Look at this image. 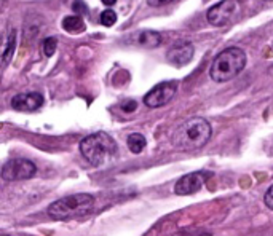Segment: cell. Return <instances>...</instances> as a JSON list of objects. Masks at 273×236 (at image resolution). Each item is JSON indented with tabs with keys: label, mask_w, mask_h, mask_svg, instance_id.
<instances>
[{
	"label": "cell",
	"mask_w": 273,
	"mask_h": 236,
	"mask_svg": "<svg viewBox=\"0 0 273 236\" xmlns=\"http://www.w3.org/2000/svg\"><path fill=\"white\" fill-rule=\"evenodd\" d=\"M264 203H265L267 208L273 211V185L270 187L269 190L265 192V195H264Z\"/></svg>",
	"instance_id": "cell-18"
},
{
	"label": "cell",
	"mask_w": 273,
	"mask_h": 236,
	"mask_svg": "<svg viewBox=\"0 0 273 236\" xmlns=\"http://www.w3.org/2000/svg\"><path fill=\"white\" fill-rule=\"evenodd\" d=\"M72 10H74L75 11V13L78 15V16H80V15H85V13H87V5H85L83 2H82V0H75V2H74V5H72Z\"/></svg>",
	"instance_id": "cell-17"
},
{
	"label": "cell",
	"mask_w": 273,
	"mask_h": 236,
	"mask_svg": "<svg viewBox=\"0 0 273 236\" xmlns=\"http://www.w3.org/2000/svg\"><path fill=\"white\" fill-rule=\"evenodd\" d=\"M240 13V2L238 0H222L211 7L206 13L209 24L212 26H226L233 18Z\"/></svg>",
	"instance_id": "cell-7"
},
{
	"label": "cell",
	"mask_w": 273,
	"mask_h": 236,
	"mask_svg": "<svg viewBox=\"0 0 273 236\" xmlns=\"http://www.w3.org/2000/svg\"><path fill=\"white\" fill-rule=\"evenodd\" d=\"M211 134L212 129L208 120H205L203 117H192L176 128L171 142L174 149L190 152V150L202 149L211 139Z\"/></svg>",
	"instance_id": "cell-1"
},
{
	"label": "cell",
	"mask_w": 273,
	"mask_h": 236,
	"mask_svg": "<svg viewBox=\"0 0 273 236\" xmlns=\"http://www.w3.org/2000/svg\"><path fill=\"white\" fill-rule=\"evenodd\" d=\"M161 43V35L155 31H142L137 35V45L144 48H157Z\"/></svg>",
	"instance_id": "cell-11"
},
{
	"label": "cell",
	"mask_w": 273,
	"mask_h": 236,
	"mask_svg": "<svg viewBox=\"0 0 273 236\" xmlns=\"http://www.w3.org/2000/svg\"><path fill=\"white\" fill-rule=\"evenodd\" d=\"M115 21H117V15H115V11H112V10L102 11V15H101V22H102V26L111 27V26H114V24H115Z\"/></svg>",
	"instance_id": "cell-16"
},
{
	"label": "cell",
	"mask_w": 273,
	"mask_h": 236,
	"mask_svg": "<svg viewBox=\"0 0 273 236\" xmlns=\"http://www.w3.org/2000/svg\"><path fill=\"white\" fill-rule=\"evenodd\" d=\"M137 108V104H136V101H126L121 104V110L123 112H135Z\"/></svg>",
	"instance_id": "cell-19"
},
{
	"label": "cell",
	"mask_w": 273,
	"mask_h": 236,
	"mask_svg": "<svg viewBox=\"0 0 273 236\" xmlns=\"http://www.w3.org/2000/svg\"><path fill=\"white\" fill-rule=\"evenodd\" d=\"M37 172V166L27 158H13L7 161L2 168V179L7 182H18L34 177Z\"/></svg>",
	"instance_id": "cell-5"
},
{
	"label": "cell",
	"mask_w": 273,
	"mask_h": 236,
	"mask_svg": "<svg viewBox=\"0 0 273 236\" xmlns=\"http://www.w3.org/2000/svg\"><path fill=\"white\" fill-rule=\"evenodd\" d=\"M209 177H212L211 171H195V172H189V174L182 175L174 185V193L176 195H182V196L193 195V193H197L203 189L205 182Z\"/></svg>",
	"instance_id": "cell-8"
},
{
	"label": "cell",
	"mask_w": 273,
	"mask_h": 236,
	"mask_svg": "<svg viewBox=\"0 0 273 236\" xmlns=\"http://www.w3.org/2000/svg\"><path fill=\"white\" fill-rule=\"evenodd\" d=\"M126 144H128V149L133 153H141L145 149V145H147V141H145V137L141 134V132H133V134L128 136Z\"/></svg>",
	"instance_id": "cell-14"
},
{
	"label": "cell",
	"mask_w": 273,
	"mask_h": 236,
	"mask_svg": "<svg viewBox=\"0 0 273 236\" xmlns=\"http://www.w3.org/2000/svg\"><path fill=\"white\" fill-rule=\"evenodd\" d=\"M246 65V54L240 48H227L214 58L211 64L209 75L214 82L224 83L235 78Z\"/></svg>",
	"instance_id": "cell-3"
},
{
	"label": "cell",
	"mask_w": 273,
	"mask_h": 236,
	"mask_svg": "<svg viewBox=\"0 0 273 236\" xmlns=\"http://www.w3.org/2000/svg\"><path fill=\"white\" fill-rule=\"evenodd\" d=\"M80 153L90 165L102 166L104 163L117 153V144L104 131L90 134L80 142Z\"/></svg>",
	"instance_id": "cell-4"
},
{
	"label": "cell",
	"mask_w": 273,
	"mask_h": 236,
	"mask_svg": "<svg viewBox=\"0 0 273 236\" xmlns=\"http://www.w3.org/2000/svg\"><path fill=\"white\" fill-rule=\"evenodd\" d=\"M169 2H174V0H147L150 7H161V5H166Z\"/></svg>",
	"instance_id": "cell-20"
},
{
	"label": "cell",
	"mask_w": 273,
	"mask_h": 236,
	"mask_svg": "<svg viewBox=\"0 0 273 236\" xmlns=\"http://www.w3.org/2000/svg\"><path fill=\"white\" fill-rule=\"evenodd\" d=\"M193 58V45L187 40L176 42L166 53V61L173 65H185Z\"/></svg>",
	"instance_id": "cell-9"
},
{
	"label": "cell",
	"mask_w": 273,
	"mask_h": 236,
	"mask_svg": "<svg viewBox=\"0 0 273 236\" xmlns=\"http://www.w3.org/2000/svg\"><path fill=\"white\" fill-rule=\"evenodd\" d=\"M200 236H211L209 233H203V235H200Z\"/></svg>",
	"instance_id": "cell-22"
},
{
	"label": "cell",
	"mask_w": 273,
	"mask_h": 236,
	"mask_svg": "<svg viewBox=\"0 0 273 236\" xmlns=\"http://www.w3.org/2000/svg\"><path fill=\"white\" fill-rule=\"evenodd\" d=\"M178 86L179 85L176 80H168V82H161L159 85H155V86L144 96V104L150 108H159V107L166 106L176 96Z\"/></svg>",
	"instance_id": "cell-6"
},
{
	"label": "cell",
	"mask_w": 273,
	"mask_h": 236,
	"mask_svg": "<svg viewBox=\"0 0 273 236\" xmlns=\"http://www.w3.org/2000/svg\"><path fill=\"white\" fill-rule=\"evenodd\" d=\"M56 48H58V40L54 39V37H48L45 39L44 42V53H45V56H53L54 53H56Z\"/></svg>",
	"instance_id": "cell-15"
},
{
	"label": "cell",
	"mask_w": 273,
	"mask_h": 236,
	"mask_svg": "<svg viewBox=\"0 0 273 236\" xmlns=\"http://www.w3.org/2000/svg\"><path fill=\"white\" fill-rule=\"evenodd\" d=\"M44 106V96L37 91L20 93L11 99V107L18 112H35Z\"/></svg>",
	"instance_id": "cell-10"
},
{
	"label": "cell",
	"mask_w": 273,
	"mask_h": 236,
	"mask_svg": "<svg viewBox=\"0 0 273 236\" xmlns=\"http://www.w3.org/2000/svg\"><path fill=\"white\" fill-rule=\"evenodd\" d=\"M102 3L104 5H107V7H111V5H114L115 2H117V0H101Z\"/></svg>",
	"instance_id": "cell-21"
},
{
	"label": "cell",
	"mask_w": 273,
	"mask_h": 236,
	"mask_svg": "<svg viewBox=\"0 0 273 236\" xmlns=\"http://www.w3.org/2000/svg\"><path fill=\"white\" fill-rule=\"evenodd\" d=\"M15 50H16V31L13 29V31L10 32L7 42H5L3 45V50H2V64L3 67H7L8 63L11 61V58H13L15 54Z\"/></svg>",
	"instance_id": "cell-12"
},
{
	"label": "cell",
	"mask_w": 273,
	"mask_h": 236,
	"mask_svg": "<svg viewBox=\"0 0 273 236\" xmlns=\"http://www.w3.org/2000/svg\"><path fill=\"white\" fill-rule=\"evenodd\" d=\"M94 208V196L90 193H74L56 199L48 206L46 213L54 220H70L90 214Z\"/></svg>",
	"instance_id": "cell-2"
},
{
	"label": "cell",
	"mask_w": 273,
	"mask_h": 236,
	"mask_svg": "<svg viewBox=\"0 0 273 236\" xmlns=\"http://www.w3.org/2000/svg\"><path fill=\"white\" fill-rule=\"evenodd\" d=\"M63 27H64V31H68L69 34H80L85 31V22L78 15H74V16L64 18Z\"/></svg>",
	"instance_id": "cell-13"
}]
</instances>
